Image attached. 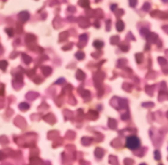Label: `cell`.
<instances>
[{
  "label": "cell",
  "mask_w": 168,
  "mask_h": 165,
  "mask_svg": "<svg viewBox=\"0 0 168 165\" xmlns=\"http://www.w3.org/2000/svg\"><path fill=\"white\" fill-rule=\"evenodd\" d=\"M139 145V141L136 137H129L127 139V147L130 149H136Z\"/></svg>",
  "instance_id": "cell-1"
},
{
  "label": "cell",
  "mask_w": 168,
  "mask_h": 165,
  "mask_svg": "<svg viewBox=\"0 0 168 165\" xmlns=\"http://www.w3.org/2000/svg\"><path fill=\"white\" fill-rule=\"evenodd\" d=\"M116 28H117V30L119 31H122L124 29V24H123V22H121V21H119L117 23H116Z\"/></svg>",
  "instance_id": "cell-2"
},
{
  "label": "cell",
  "mask_w": 168,
  "mask_h": 165,
  "mask_svg": "<svg viewBox=\"0 0 168 165\" xmlns=\"http://www.w3.org/2000/svg\"><path fill=\"white\" fill-rule=\"evenodd\" d=\"M18 16L22 18L23 21H26V20H28V18H29V14H28V13H26V12H23V13H20V15H18Z\"/></svg>",
  "instance_id": "cell-3"
},
{
  "label": "cell",
  "mask_w": 168,
  "mask_h": 165,
  "mask_svg": "<svg viewBox=\"0 0 168 165\" xmlns=\"http://www.w3.org/2000/svg\"><path fill=\"white\" fill-rule=\"evenodd\" d=\"M20 108H21V109H24V110H27L28 108H29V105H28L27 103H21V104H20Z\"/></svg>",
  "instance_id": "cell-4"
},
{
  "label": "cell",
  "mask_w": 168,
  "mask_h": 165,
  "mask_svg": "<svg viewBox=\"0 0 168 165\" xmlns=\"http://www.w3.org/2000/svg\"><path fill=\"white\" fill-rule=\"evenodd\" d=\"M0 68H6V62H0Z\"/></svg>",
  "instance_id": "cell-5"
},
{
  "label": "cell",
  "mask_w": 168,
  "mask_h": 165,
  "mask_svg": "<svg viewBox=\"0 0 168 165\" xmlns=\"http://www.w3.org/2000/svg\"><path fill=\"white\" fill-rule=\"evenodd\" d=\"M96 45H97V47H100V46H101V43H100V41H96Z\"/></svg>",
  "instance_id": "cell-6"
}]
</instances>
